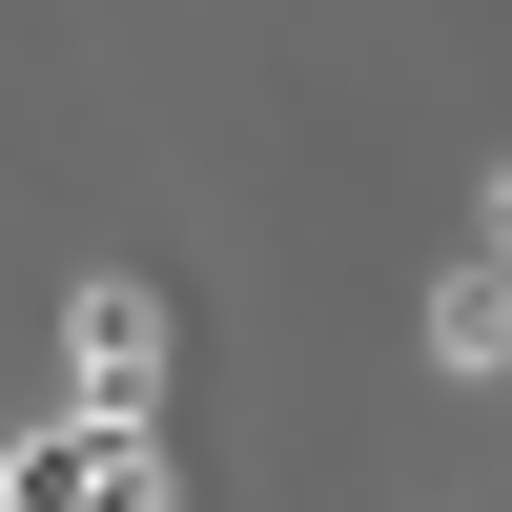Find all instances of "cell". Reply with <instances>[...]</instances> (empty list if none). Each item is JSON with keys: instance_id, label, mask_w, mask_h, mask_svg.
I'll use <instances>...</instances> for the list:
<instances>
[{"instance_id": "cell-3", "label": "cell", "mask_w": 512, "mask_h": 512, "mask_svg": "<svg viewBox=\"0 0 512 512\" xmlns=\"http://www.w3.org/2000/svg\"><path fill=\"white\" fill-rule=\"evenodd\" d=\"M492 349H512V246H451V267H431V369L492 390Z\"/></svg>"}, {"instance_id": "cell-2", "label": "cell", "mask_w": 512, "mask_h": 512, "mask_svg": "<svg viewBox=\"0 0 512 512\" xmlns=\"http://www.w3.org/2000/svg\"><path fill=\"white\" fill-rule=\"evenodd\" d=\"M62 369H82V410L144 431V390H164V287H144V267H82V287H62Z\"/></svg>"}, {"instance_id": "cell-1", "label": "cell", "mask_w": 512, "mask_h": 512, "mask_svg": "<svg viewBox=\"0 0 512 512\" xmlns=\"http://www.w3.org/2000/svg\"><path fill=\"white\" fill-rule=\"evenodd\" d=\"M0 512H164V431H123V410H62L41 451H0Z\"/></svg>"}]
</instances>
